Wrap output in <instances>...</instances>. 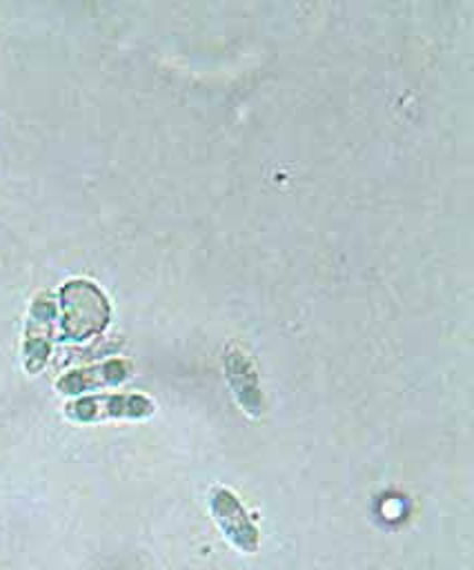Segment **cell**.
I'll return each instance as SVG.
<instances>
[{"instance_id": "cell-1", "label": "cell", "mask_w": 474, "mask_h": 570, "mask_svg": "<svg viewBox=\"0 0 474 570\" xmlns=\"http://www.w3.org/2000/svg\"><path fill=\"white\" fill-rule=\"evenodd\" d=\"M60 336L65 341H87L102 334L111 321V305L105 292L87 278L67 281L60 292Z\"/></svg>"}, {"instance_id": "cell-2", "label": "cell", "mask_w": 474, "mask_h": 570, "mask_svg": "<svg viewBox=\"0 0 474 570\" xmlns=\"http://www.w3.org/2000/svg\"><path fill=\"white\" fill-rule=\"evenodd\" d=\"M65 416L76 423H100L113 419H149L156 412V403L142 392H111V394H85L65 403Z\"/></svg>"}, {"instance_id": "cell-3", "label": "cell", "mask_w": 474, "mask_h": 570, "mask_svg": "<svg viewBox=\"0 0 474 570\" xmlns=\"http://www.w3.org/2000/svg\"><path fill=\"white\" fill-rule=\"evenodd\" d=\"M209 514L223 539L234 550H238L240 554L258 552L260 530L234 490L225 485H214L209 490Z\"/></svg>"}, {"instance_id": "cell-4", "label": "cell", "mask_w": 474, "mask_h": 570, "mask_svg": "<svg viewBox=\"0 0 474 570\" xmlns=\"http://www.w3.org/2000/svg\"><path fill=\"white\" fill-rule=\"evenodd\" d=\"M53 321H56V301L49 292H40L31 301L27 323H24V336H22V365L29 374L42 372L51 356Z\"/></svg>"}, {"instance_id": "cell-5", "label": "cell", "mask_w": 474, "mask_h": 570, "mask_svg": "<svg viewBox=\"0 0 474 570\" xmlns=\"http://www.w3.org/2000/svg\"><path fill=\"white\" fill-rule=\"evenodd\" d=\"M134 374L129 358H107L93 365L76 367L56 379V392L62 396H85L87 392L113 387Z\"/></svg>"}, {"instance_id": "cell-6", "label": "cell", "mask_w": 474, "mask_h": 570, "mask_svg": "<svg viewBox=\"0 0 474 570\" xmlns=\"http://www.w3.org/2000/svg\"><path fill=\"white\" fill-rule=\"evenodd\" d=\"M223 367H225V379L229 383V390L236 399V403L254 419H258L265 410L263 392H260V381L256 365L251 358L236 345L227 347L223 356Z\"/></svg>"}]
</instances>
